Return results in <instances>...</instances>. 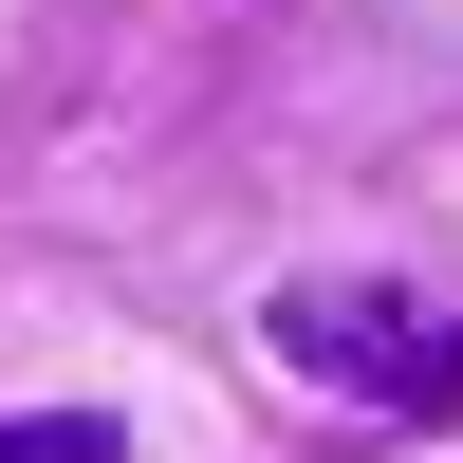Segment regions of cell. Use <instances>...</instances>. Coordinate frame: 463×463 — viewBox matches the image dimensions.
I'll return each instance as SVG.
<instances>
[{"label":"cell","mask_w":463,"mask_h":463,"mask_svg":"<svg viewBox=\"0 0 463 463\" xmlns=\"http://www.w3.org/2000/svg\"><path fill=\"white\" fill-rule=\"evenodd\" d=\"M279 371H316L334 408H371V427H445L463 408V316L408 279H279Z\"/></svg>","instance_id":"cell-1"},{"label":"cell","mask_w":463,"mask_h":463,"mask_svg":"<svg viewBox=\"0 0 463 463\" xmlns=\"http://www.w3.org/2000/svg\"><path fill=\"white\" fill-rule=\"evenodd\" d=\"M0 463H130V427H111V408H19Z\"/></svg>","instance_id":"cell-2"}]
</instances>
